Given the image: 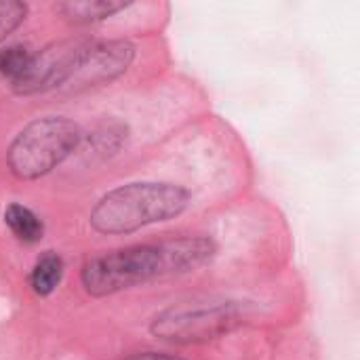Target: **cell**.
I'll return each instance as SVG.
<instances>
[{
    "label": "cell",
    "mask_w": 360,
    "mask_h": 360,
    "mask_svg": "<svg viewBox=\"0 0 360 360\" xmlns=\"http://www.w3.org/2000/svg\"><path fill=\"white\" fill-rule=\"evenodd\" d=\"M32 53L25 46H8L4 51H0V74L4 78H11L13 84L27 72L30 63H32Z\"/></svg>",
    "instance_id": "10"
},
{
    "label": "cell",
    "mask_w": 360,
    "mask_h": 360,
    "mask_svg": "<svg viewBox=\"0 0 360 360\" xmlns=\"http://www.w3.org/2000/svg\"><path fill=\"white\" fill-rule=\"evenodd\" d=\"M122 360H184L177 356H169V354H156V352H143V354H133Z\"/></svg>",
    "instance_id": "12"
},
{
    "label": "cell",
    "mask_w": 360,
    "mask_h": 360,
    "mask_svg": "<svg viewBox=\"0 0 360 360\" xmlns=\"http://www.w3.org/2000/svg\"><path fill=\"white\" fill-rule=\"evenodd\" d=\"M63 276V262L59 255L55 253H44L36 266H34V272H32V289L38 293V295H51L55 291V287L59 285Z\"/></svg>",
    "instance_id": "9"
},
{
    "label": "cell",
    "mask_w": 360,
    "mask_h": 360,
    "mask_svg": "<svg viewBox=\"0 0 360 360\" xmlns=\"http://www.w3.org/2000/svg\"><path fill=\"white\" fill-rule=\"evenodd\" d=\"M124 6L127 2L120 0H82V2H65L59 8L74 23H91V21L105 19L122 11Z\"/></svg>",
    "instance_id": "7"
},
{
    "label": "cell",
    "mask_w": 360,
    "mask_h": 360,
    "mask_svg": "<svg viewBox=\"0 0 360 360\" xmlns=\"http://www.w3.org/2000/svg\"><path fill=\"white\" fill-rule=\"evenodd\" d=\"M4 221L13 230V234L25 243H36L42 238L44 228H42L40 219L30 209H25L21 205H8L4 211Z\"/></svg>",
    "instance_id": "8"
},
{
    "label": "cell",
    "mask_w": 360,
    "mask_h": 360,
    "mask_svg": "<svg viewBox=\"0 0 360 360\" xmlns=\"http://www.w3.org/2000/svg\"><path fill=\"white\" fill-rule=\"evenodd\" d=\"M133 55L135 49L124 40L86 42L70 80L78 84H97L103 80H112L131 65Z\"/></svg>",
    "instance_id": "5"
},
{
    "label": "cell",
    "mask_w": 360,
    "mask_h": 360,
    "mask_svg": "<svg viewBox=\"0 0 360 360\" xmlns=\"http://www.w3.org/2000/svg\"><path fill=\"white\" fill-rule=\"evenodd\" d=\"M188 200V190L175 184H129L108 192L95 205L91 226L101 234H129L177 217Z\"/></svg>",
    "instance_id": "1"
},
{
    "label": "cell",
    "mask_w": 360,
    "mask_h": 360,
    "mask_svg": "<svg viewBox=\"0 0 360 360\" xmlns=\"http://www.w3.org/2000/svg\"><path fill=\"white\" fill-rule=\"evenodd\" d=\"M238 323L240 312L234 304L181 306L158 314L152 323V333L165 342L198 344L232 331Z\"/></svg>",
    "instance_id": "4"
},
{
    "label": "cell",
    "mask_w": 360,
    "mask_h": 360,
    "mask_svg": "<svg viewBox=\"0 0 360 360\" xmlns=\"http://www.w3.org/2000/svg\"><path fill=\"white\" fill-rule=\"evenodd\" d=\"M160 276H167V270L158 245L118 249L91 259L82 268V285L93 297L114 295Z\"/></svg>",
    "instance_id": "3"
},
{
    "label": "cell",
    "mask_w": 360,
    "mask_h": 360,
    "mask_svg": "<svg viewBox=\"0 0 360 360\" xmlns=\"http://www.w3.org/2000/svg\"><path fill=\"white\" fill-rule=\"evenodd\" d=\"M158 247L162 251L167 274L190 272V270L207 264L213 257V253H215V245L209 238H200V236L165 240Z\"/></svg>",
    "instance_id": "6"
},
{
    "label": "cell",
    "mask_w": 360,
    "mask_h": 360,
    "mask_svg": "<svg viewBox=\"0 0 360 360\" xmlns=\"http://www.w3.org/2000/svg\"><path fill=\"white\" fill-rule=\"evenodd\" d=\"M80 129L68 118H42L27 124L11 146L8 167L21 179H36L63 162L78 146Z\"/></svg>",
    "instance_id": "2"
},
{
    "label": "cell",
    "mask_w": 360,
    "mask_h": 360,
    "mask_svg": "<svg viewBox=\"0 0 360 360\" xmlns=\"http://www.w3.org/2000/svg\"><path fill=\"white\" fill-rule=\"evenodd\" d=\"M25 4L17 0H0V40H4L23 19H25Z\"/></svg>",
    "instance_id": "11"
}]
</instances>
